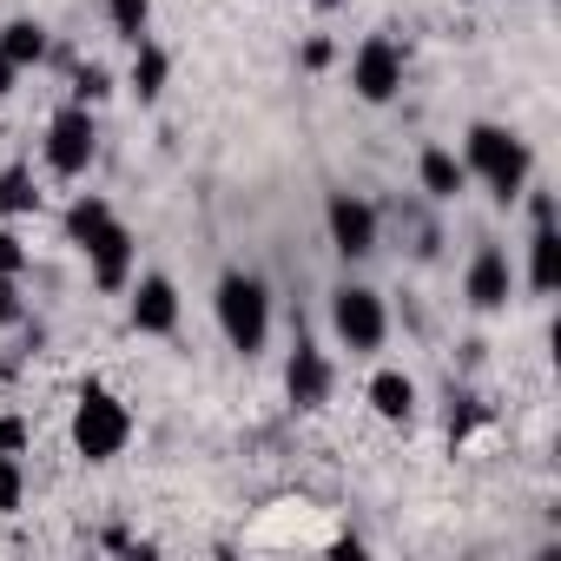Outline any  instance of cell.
<instances>
[{"mask_svg":"<svg viewBox=\"0 0 561 561\" xmlns=\"http://www.w3.org/2000/svg\"><path fill=\"white\" fill-rule=\"evenodd\" d=\"M211 311H218V331H225V344L238 357H257L271 344V291H264V277L225 271L218 291H211Z\"/></svg>","mask_w":561,"mask_h":561,"instance_id":"cell-1","label":"cell"},{"mask_svg":"<svg viewBox=\"0 0 561 561\" xmlns=\"http://www.w3.org/2000/svg\"><path fill=\"white\" fill-rule=\"evenodd\" d=\"M462 165H469L502 205L522 198V192H528V172H535L528 146H522L508 126H495V119H476V126H469V139H462Z\"/></svg>","mask_w":561,"mask_h":561,"instance_id":"cell-2","label":"cell"},{"mask_svg":"<svg viewBox=\"0 0 561 561\" xmlns=\"http://www.w3.org/2000/svg\"><path fill=\"white\" fill-rule=\"evenodd\" d=\"M126 443H133V410H126L106 383H80V403H73V449H80L87 462H113Z\"/></svg>","mask_w":561,"mask_h":561,"instance_id":"cell-3","label":"cell"},{"mask_svg":"<svg viewBox=\"0 0 561 561\" xmlns=\"http://www.w3.org/2000/svg\"><path fill=\"white\" fill-rule=\"evenodd\" d=\"M331 331H337V344H344L351 357H370V351H383L390 311H383V298H377L370 285H337V291H331Z\"/></svg>","mask_w":561,"mask_h":561,"instance_id":"cell-4","label":"cell"},{"mask_svg":"<svg viewBox=\"0 0 561 561\" xmlns=\"http://www.w3.org/2000/svg\"><path fill=\"white\" fill-rule=\"evenodd\" d=\"M93 152H100V126H93V106H60L54 113V126H47V165L60 172V179H80L87 165H93Z\"/></svg>","mask_w":561,"mask_h":561,"instance_id":"cell-5","label":"cell"},{"mask_svg":"<svg viewBox=\"0 0 561 561\" xmlns=\"http://www.w3.org/2000/svg\"><path fill=\"white\" fill-rule=\"evenodd\" d=\"M351 87H357L364 106H390L403 93V47L390 34H370L357 47V60H351Z\"/></svg>","mask_w":561,"mask_h":561,"instance_id":"cell-6","label":"cell"},{"mask_svg":"<svg viewBox=\"0 0 561 561\" xmlns=\"http://www.w3.org/2000/svg\"><path fill=\"white\" fill-rule=\"evenodd\" d=\"M324 225H331V244H337L344 264H357V257L377 251V205H370V198H357V192H331Z\"/></svg>","mask_w":561,"mask_h":561,"instance_id":"cell-7","label":"cell"},{"mask_svg":"<svg viewBox=\"0 0 561 561\" xmlns=\"http://www.w3.org/2000/svg\"><path fill=\"white\" fill-rule=\"evenodd\" d=\"M331 383H337V370H331V357L298 331V344H291V364H285V390H291V403L298 410H324L331 403Z\"/></svg>","mask_w":561,"mask_h":561,"instance_id":"cell-8","label":"cell"},{"mask_svg":"<svg viewBox=\"0 0 561 561\" xmlns=\"http://www.w3.org/2000/svg\"><path fill=\"white\" fill-rule=\"evenodd\" d=\"M126 318H133L139 337H172L179 331V285H172L165 271H146L139 285H133V311Z\"/></svg>","mask_w":561,"mask_h":561,"instance_id":"cell-9","label":"cell"},{"mask_svg":"<svg viewBox=\"0 0 561 561\" xmlns=\"http://www.w3.org/2000/svg\"><path fill=\"white\" fill-rule=\"evenodd\" d=\"M462 291H469V305H476V311H502V305H508V291H515V271H508V251H502V244H476Z\"/></svg>","mask_w":561,"mask_h":561,"instance_id":"cell-10","label":"cell"},{"mask_svg":"<svg viewBox=\"0 0 561 561\" xmlns=\"http://www.w3.org/2000/svg\"><path fill=\"white\" fill-rule=\"evenodd\" d=\"M87 257H93V285H100V291H126V285H133V257H139V238H133V231L113 218V225H106V231L87 244Z\"/></svg>","mask_w":561,"mask_h":561,"instance_id":"cell-11","label":"cell"},{"mask_svg":"<svg viewBox=\"0 0 561 561\" xmlns=\"http://www.w3.org/2000/svg\"><path fill=\"white\" fill-rule=\"evenodd\" d=\"M528 291L535 298L561 291V231H554V218H535V231H528Z\"/></svg>","mask_w":561,"mask_h":561,"instance_id":"cell-12","label":"cell"},{"mask_svg":"<svg viewBox=\"0 0 561 561\" xmlns=\"http://www.w3.org/2000/svg\"><path fill=\"white\" fill-rule=\"evenodd\" d=\"M416 179H423V192H430V198H456V192L469 185V165H462L449 146H423V159H416Z\"/></svg>","mask_w":561,"mask_h":561,"instance_id":"cell-13","label":"cell"},{"mask_svg":"<svg viewBox=\"0 0 561 561\" xmlns=\"http://www.w3.org/2000/svg\"><path fill=\"white\" fill-rule=\"evenodd\" d=\"M165 80H172V54L146 34V41L133 47V73H126V87H133L139 100H159V93H165Z\"/></svg>","mask_w":561,"mask_h":561,"instance_id":"cell-14","label":"cell"},{"mask_svg":"<svg viewBox=\"0 0 561 561\" xmlns=\"http://www.w3.org/2000/svg\"><path fill=\"white\" fill-rule=\"evenodd\" d=\"M370 410H377L383 423H410V416H416V383H410L403 370H377V377H370Z\"/></svg>","mask_w":561,"mask_h":561,"instance_id":"cell-15","label":"cell"},{"mask_svg":"<svg viewBox=\"0 0 561 561\" xmlns=\"http://www.w3.org/2000/svg\"><path fill=\"white\" fill-rule=\"evenodd\" d=\"M0 54H8L21 73L41 67V60H47V27H41V21H8V27H0Z\"/></svg>","mask_w":561,"mask_h":561,"instance_id":"cell-16","label":"cell"},{"mask_svg":"<svg viewBox=\"0 0 561 561\" xmlns=\"http://www.w3.org/2000/svg\"><path fill=\"white\" fill-rule=\"evenodd\" d=\"M106 225H113V205H106L100 192H87V198H73V205H67V244H80V251H87Z\"/></svg>","mask_w":561,"mask_h":561,"instance_id":"cell-17","label":"cell"},{"mask_svg":"<svg viewBox=\"0 0 561 561\" xmlns=\"http://www.w3.org/2000/svg\"><path fill=\"white\" fill-rule=\"evenodd\" d=\"M41 211V185L27 165H8L0 172V218H34Z\"/></svg>","mask_w":561,"mask_h":561,"instance_id":"cell-18","label":"cell"},{"mask_svg":"<svg viewBox=\"0 0 561 561\" xmlns=\"http://www.w3.org/2000/svg\"><path fill=\"white\" fill-rule=\"evenodd\" d=\"M106 21H113V34H119L126 47H139L146 27H152V0H106Z\"/></svg>","mask_w":561,"mask_h":561,"instance_id":"cell-19","label":"cell"},{"mask_svg":"<svg viewBox=\"0 0 561 561\" xmlns=\"http://www.w3.org/2000/svg\"><path fill=\"white\" fill-rule=\"evenodd\" d=\"M106 93H113V73H106L100 60H80V67H73V100H80V106H100Z\"/></svg>","mask_w":561,"mask_h":561,"instance_id":"cell-20","label":"cell"},{"mask_svg":"<svg viewBox=\"0 0 561 561\" xmlns=\"http://www.w3.org/2000/svg\"><path fill=\"white\" fill-rule=\"evenodd\" d=\"M489 423V410L476 403V397H456V410H449V443H469V430H482Z\"/></svg>","mask_w":561,"mask_h":561,"instance_id":"cell-21","label":"cell"},{"mask_svg":"<svg viewBox=\"0 0 561 561\" xmlns=\"http://www.w3.org/2000/svg\"><path fill=\"white\" fill-rule=\"evenodd\" d=\"M21 495H27V482H21V456H0V515H14Z\"/></svg>","mask_w":561,"mask_h":561,"instance_id":"cell-22","label":"cell"},{"mask_svg":"<svg viewBox=\"0 0 561 561\" xmlns=\"http://www.w3.org/2000/svg\"><path fill=\"white\" fill-rule=\"evenodd\" d=\"M21 271H27V244L0 225V277H21Z\"/></svg>","mask_w":561,"mask_h":561,"instance_id":"cell-23","label":"cell"},{"mask_svg":"<svg viewBox=\"0 0 561 561\" xmlns=\"http://www.w3.org/2000/svg\"><path fill=\"white\" fill-rule=\"evenodd\" d=\"M27 443H34V430L21 416H0V456H27Z\"/></svg>","mask_w":561,"mask_h":561,"instance_id":"cell-24","label":"cell"},{"mask_svg":"<svg viewBox=\"0 0 561 561\" xmlns=\"http://www.w3.org/2000/svg\"><path fill=\"white\" fill-rule=\"evenodd\" d=\"M27 305H21V277H0V324H21Z\"/></svg>","mask_w":561,"mask_h":561,"instance_id":"cell-25","label":"cell"},{"mask_svg":"<svg viewBox=\"0 0 561 561\" xmlns=\"http://www.w3.org/2000/svg\"><path fill=\"white\" fill-rule=\"evenodd\" d=\"M305 67H311V73L331 67V41H311V47H305Z\"/></svg>","mask_w":561,"mask_h":561,"instance_id":"cell-26","label":"cell"},{"mask_svg":"<svg viewBox=\"0 0 561 561\" xmlns=\"http://www.w3.org/2000/svg\"><path fill=\"white\" fill-rule=\"evenodd\" d=\"M14 80H21V67H14L8 54H0V100H8V93H14Z\"/></svg>","mask_w":561,"mask_h":561,"instance_id":"cell-27","label":"cell"},{"mask_svg":"<svg viewBox=\"0 0 561 561\" xmlns=\"http://www.w3.org/2000/svg\"><path fill=\"white\" fill-rule=\"evenodd\" d=\"M318 8H337V0H318Z\"/></svg>","mask_w":561,"mask_h":561,"instance_id":"cell-28","label":"cell"}]
</instances>
